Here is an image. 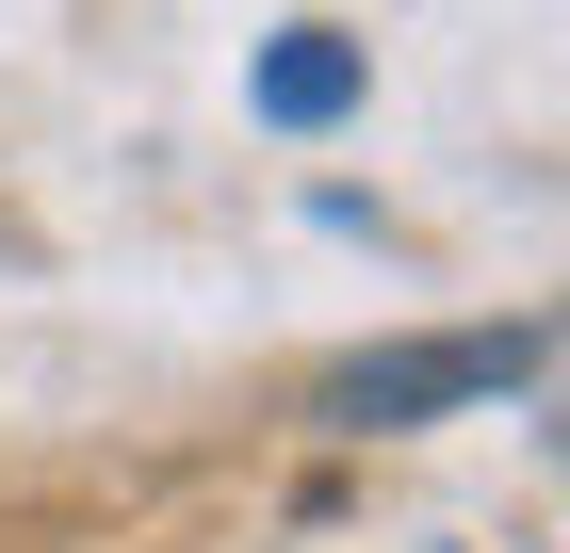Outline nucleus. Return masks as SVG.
<instances>
[{
  "label": "nucleus",
  "mask_w": 570,
  "mask_h": 553,
  "mask_svg": "<svg viewBox=\"0 0 570 553\" xmlns=\"http://www.w3.org/2000/svg\"><path fill=\"white\" fill-rule=\"evenodd\" d=\"M358 98H375V49H358V33H326V17H294V33L245 66V115H262V130H294V147H309V130H343Z\"/></svg>",
  "instance_id": "f03ea898"
},
{
  "label": "nucleus",
  "mask_w": 570,
  "mask_h": 553,
  "mask_svg": "<svg viewBox=\"0 0 570 553\" xmlns=\"http://www.w3.org/2000/svg\"><path fill=\"white\" fill-rule=\"evenodd\" d=\"M538 358H554L538 309H505V326H424V342H358V358L309 375V424L326 440H407V424H456V407L538 391Z\"/></svg>",
  "instance_id": "f257e3e1"
}]
</instances>
